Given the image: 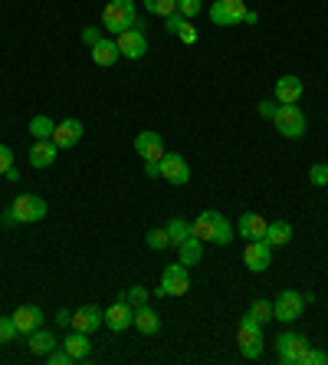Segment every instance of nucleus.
Here are the masks:
<instances>
[{"mask_svg": "<svg viewBox=\"0 0 328 365\" xmlns=\"http://www.w3.org/2000/svg\"><path fill=\"white\" fill-rule=\"evenodd\" d=\"M246 14H250L246 0H213L207 7V17L213 20V26H236L246 20Z\"/></svg>", "mask_w": 328, "mask_h": 365, "instance_id": "423d86ee", "label": "nucleus"}, {"mask_svg": "<svg viewBox=\"0 0 328 365\" xmlns=\"http://www.w3.org/2000/svg\"><path fill=\"white\" fill-rule=\"evenodd\" d=\"M135 152H138V158H144V165H158L164 158V138L158 132H138Z\"/></svg>", "mask_w": 328, "mask_h": 365, "instance_id": "ddd939ff", "label": "nucleus"}, {"mask_svg": "<svg viewBox=\"0 0 328 365\" xmlns=\"http://www.w3.org/2000/svg\"><path fill=\"white\" fill-rule=\"evenodd\" d=\"M79 36H83V43L89 46V50H92L95 43L102 40V26H83V34H79Z\"/></svg>", "mask_w": 328, "mask_h": 365, "instance_id": "e433bc0d", "label": "nucleus"}, {"mask_svg": "<svg viewBox=\"0 0 328 365\" xmlns=\"http://www.w3.org/2000/svg\"><path fill=\"white\" fill-rule=\"evenodd\" d=\"M158 175L164 181H171V185H187L191 181V165L177 152H164V158L158 162Z\"/></svg>", "mask_w": 328, "mask_h": 365, "instance_id": "9b49d317", "label": "nucleus"}, {"mask_svg": "<svg viewBox=\"0 0 328 365\" xmlns=\"http://www.w3.org/2000/svg\"><path fill=\"white\" fill-rule=\"evenodd\" d=\"M53 128H56V122L50 115H33L30 119V135L33 138H53Z\"/></svg>", "mask_w": 328, "mask_h": 365, "instance_id": "cd10ccee", "label": "nucleus"}, {"mask_svg": "<svg viewBox=\"0 0 328 365\" xmlns=\"http://www.w3.org/2000/svg\"><path fill=\"white\" fill-rule=\"evenodd\" d=\"M132 326H135L142 336H158V329H161L158 309H152L148 303H144V306H135V319H132Z\"/></svg>", "mask_w": 328, "mask_h": 365, "instance_id": "aec40b11", "label": "nucleus"}, {"mask_svg": "<svg viewBox=\"0 0 328 365\" xmlns=\"http://www.w3.org/2000/svg\"><path fill=\"white\" fill-rule=\"evenodd\" d=\"M184 20H187L184 14H177V10H174V14H168V17H164V30L177 36V30H181V24H184Z\"/></svg>", "mask_w": 328, "mask_h": 365, "instance_id": "ea45409f", "label": "nucleus"}, {"mask_svg": "<svg viewBox=\"0 0 328 365\" xmlns=\"http://www.w3.org/2000/svg\"><path fill=\"white\" fill-rule=\"evenodd\" d=\"M20 332H17V323H14V316H0V346H7L14 342Z\"/></svg>", "mask_w": 328, "mask_h": 365, "instance_id": "2f4dec72", "label": "nucleus"}, {"mask_svg": "<svg viewBox=\"0 0 328 365\" xmlns=\"http://www.w3.org/2000/svg\"><path fill=\"white\" fill-rule=\"evenodd\" d=\"M83 135H85V125L79 119H63L53 128V142H56L59 148H76V145L83 142Z\"/></svg>", "mask_w": 328, "mask_h": 365, "instance_id": "2eb2a0df", "label": "nucleus"}, {"mask_svg": "<svg viewBox=\"0 0 328 365\" xmlns=\"http://www.w3.org/2000/svg\"><path fill=\"white\" fill-rule=\"evenodd\" d=\"M177 260H181L184 267H197V264L203 260V240H197V237L191 234L184 244L177 247Z\"/></svg>", "mask_w": 328, "mask_h": 365, "instance_id": "393cba45", "label": "nucleus"}, {"mask_svg": "<svg viewBox=\"0 0 328 365\" xmlns=\"http://www.w3.org/2000/svg\"><path fill=\"white\" fill-rule=\"evenodd\" d=\"M115 43H118V53H122L125 60H142L144 53H148V36H144V24L138 20V26L125 30V34H118Z\"/></svg>", "mask_w": 328, "mask_h": 365, "instance_id": "1a4fd4ad", "label": "nucleus"}, {"mask_svg": "<svg viewBox=\"0 0 328 365\" xmlns=\"http://www.w3.org/2000/svg\"><path fill=\"white\" fill-rule=\"evenodd\" d=\"M46 201L40 195H17L10 201V207L0 214V224L4 227H17V224H36L46 217Z\"/></svg>", "mask_w": 328, "mask_h": 365, "instance_id": "f03ea898", "label": "nucleus"}, {"mask_svg": "<svg viewBox=\"0 0 328 365\" xmlns=\"http://www.w3.org/2000/svg\"><path fill=\"white\" fill-rule=\"evenodd\" d=\"M203 10V0H177V14H184L187 20H194Z\"/></svg>", "mask_w": 328, "mask_h": 365, "instance_id": "f704fd0d", "label": "nucleus"}, {"mask_svg": "<svg viewBox=\"0 0 328 365\" xmlns=\"http://www.w3.org/2000/svg\"><path fill=\"white\" fill-rule=\"evenodd\" d=\"M53 319H56V326H73V313H69V309H59Z\"/></svg>", "mask_w": 328, "mask_h": 365, "instance_id": "37998d69", "label": "nucleus"}, {"mask_svg": "<svg viewBox=\"0 0 328 365\" xmlns=\"http://www.w3.org/2000/svg\"><path fill=\"white\" fill-rule=\"evenodd\" d=\"M122 60V53H118V43L112 36H102L99 43L92 46V63L95 66H115Z\"/></svg>", "mask_w": 328, "mask_h": 365, "instance_id": "5701e85b", "label": "nucleus"}, {"mask_svg": "<svg viewBox=\"0 0 328 365\" xmlns=\"http://www.w3.org/2000/svg\"><path fill=\"white\" fill-rule=\"evenodd\" d=\"M273 125H276V132L282 138H295V142H299V138L305 135L309 122H305V115H302L299 106H279L276 115H273Z\"/></svg>", "mask_w": 328, "mask_h": 365, "instance_id": "39448f33", "label": "nucleus"}, {"mask_svg": "<svg viewBox=\"0 0 328 365\" xmlns=\"http://www.w3.org/2000/svg\"><path fill=\"white\" fill-rule=\"evenodd\" d=\"M177 40L184 43V46H194V43H197V26H194L191 20H184V24H181V30H177Z\"/></svg>", "mask_w": 328, "mask_h": 365, "instance_id": "c9c22d12", "label": "nucleus"}, {"mask_svg": "<svg viewBox=\"0 0 328 365\" xmlns=\"http://www.w3.org/2000/svg\"><path fill=\"white\" fill-rule=\"evenodd\" d=\"M191 234L197 240H203V244L227 247L230 240H233V224H230L220 211H201L191 221Z\"/></svg>", "mask_w": 328, "mask_h": 365, "instance_id": "f257e3e1", "label": "nucleus"}, {"mask_svg": "<svg viewBox=\"0 0 328 365\" xmlns=\"http://www.w3.org/2000/svg\"><path fill=\"white\" fill-rule=\"evenodd\" d=\"M250 316H253V319H256V323H263V326H266V323H270V319H273V303H270V299H253V306H250Z\"/></svg>", "mask_w": 328, "mask_h": 365, "instance_id": "c756f323", "label": "nucleus"}, {"mask_svg": "<svg viewBox=\"0 0 328 365\" xmlns=\"http://www.w3.org/2000/svg\"><path fill=\"white\" fill-rule=\"evenodd\" d=\"M266 227H270V221L256 211H243L236 221V234L246 240H266Z\"/></svg>", "mask_w": 328, "mask_h": 365, "instance_id": "f3484780", "label": "nucleus"}, {"mask_svg": "<svg viewBox=\"0 0 328 365\" xmlns=\"http://www.w3.org/2000/svg\"><path fill=\"white\" fill-rule=\"evenodd\" d=\"M144 10L148 14H158V17H168L177 10V0H144Z\"/></svg>", "mask_w": 328, "mask_h": 365, "instance_id": "7c9ffc66", "label": "nucleus"}, {"mask_svg": "<svg viewBox=\"0 0 328 365\" xmlns=\"http://www.w3.org/2000/svg\"><path fill=\"white\" fill-rule=\"evenodd\" d=\"M144 175H148V178H161V175H158V165H144Z\"/></svg>", "mask_w": 328, "mask_h": 365, "instance_id": "c03bdc74", "label": "nucleus"}, {"mask_svg": "<svg viewBox=\"0 0 328 365\" xmlns=\"http://www.w3.org/2000/svg\"><path fill=\"white\" fill-rule=\"evenodd\" d=\"M187 289H191V273L187 267L177 260V264H168L164 273H161V283H158V297H184Z\"/></svg>", "mask_w": 328, "mask_h": 365, "instance_id": "0eeeda50", "label": "nucleus"}, {"mask_svg": "<svg viewBox=\"0 0 328 365\" xmlns=\"http://www.w3.org/2000/svg\"><path fill=\"white\" fill-rule=\"evenodd\" d=\"M14 323H17L20 336H30L33 329H40L43 326V309L40 306H20L17 313H14Z\"/></svg>", "mask_w": 328, "mask_h": 365, "instance_id": "412c9836", "label": "nucleus"}, {"mask_svg": "<svg viewBox=\"0 0 328 365\" xmlns=\"http://www.w3.org/2000/svg\"><path fill=\"white\" fill-rule=\"evenodd\" d=\"M236 339H240V352L243 359H260L263 349H266V336H263V323H256L250 313L240 319V329H236Z\"/></svg>", "mask_w": 328, "mask_h": 365, "instance_id": "20e7f679", "label": "nucleus"}, {"mask_svg": "<svg viewBox=\"0 0 328 365\" xmlns=\"http://www.w3.org/2000/svg\"><path fill=\"white\" fill-rule=\"evenodd\" d=\"M10 165H14V152H10L7 145H0V175H7Z\"/></svg>", "mask_w": 328, "mask_h": 365, "instance_id": "79ce46f5", "label": "nucleus"}, {"mask_svg": "<svg viewBox=\"0 0 328 365\" xmlns=\"http://www.w3.org/2000/svg\"><path fill=\"white\" fill-rule=\"evenodd\" d=\"M7 181H20V171L14 168V165H10V168H7Z\"/></svg>", "mask_w": 328, "mask_h": 365, "instance_id": "a18cd8bd", "label": "nucleus"}, {"mask_svg": "<svg viewBox=\"0 0 328 365\" xmlns=\"http://www.w3.org/2000/svg\"><path fill=\"white\" fill-rule=\"evenodd\" d=\"M164 227H168V240H171V247H181L187 237H191V224H187L184 217H171V221L164 224Z\"/></svg>", "mask_w": 328, "mask_h": 365, "instance_id": "bb28decb", "label": "nucleus"}, {"mask_svg": "<svg viewBox=\"0 0 328 365\" xmlns=\"http://www.w3.org/2000/svg\"><path fill=\"white\" fill-rule=\"evenodd\" d=\"M144 244L152 247V250H168L171 240H168V227H152L144 234Z\"/></svg>", "mask_w": 328, "mask_h": 365, "instance_id": "c85d7f7f", "label": "nucleus"}, {"mask_svg": "<svg viewBox=\"0 0 328 365\" xmlns=\"http://www.w3.org/2000/svg\"><path fill=\"white\" fill-rule=\"evenodd\" d=\"M299 365H328V352L325 349H305L302 359H299Z\"/></svg>", "mask_w": 328, "mask_h": 365, "instance_id": "473e14b6", "label": "nucleus"}, {"mask_svg": "<svg viewBox=\"0 0 328 365\" xmlns=\"http://www.w3.org/2000/svg\"><path fill=\"white\" fill-rule=\"evenodd\" d=\"M125 299H128L132 306H144V303H148V289H144V287H132V289L125 293Z\"/></svg>", "mask_w": 328, "mask_h": 365, "instance_id": "58836bf2", "label": "nucleus"}, {"mask_svg": "<svg viewBox=\"0 0 328 365\" xmlns=\"http://www.w3.org/2000/svg\"><path fill=\"white\" fill-rule=\"evenodd\" d=\"M56 155H59V145L53 138H33L26 162H30V168H50L56 162Z\"/></svg>", "mask_w": 328, "mask_h": 365, "instance_id": "dca6fc26", "label": "nucleus"}, {"mask_svg": "<svg viewBox=\"0 0 328 365\" xmlns=\"http://www.w3.org/2000/svg\"><path fill=\"white\" fill-rule=\"evenodd\" d=\"M132 26H138V7L135 0H112L109 7L102 10V30L112 36L125 34V30H132Z\"/></svg>", "mask_w": 328, "mask_h": 365, "instance_id": "7ed1b4c3", "label": "nucleus"}, {"mask_svg": "<svg viewBox=\"0 0 328 365\" xmlns=\"http://www.w3.org/2000/svg\"><path fill=\"white\" fill-rule=\"evenodd\" d=\"M243 264H246V270H250V273L270 270V264H273V244H270V240H246Z\"/></svg>", "mask_w": 328, "mask_h": 365, "instance_id": "f8f14e48", "label": "nucleus"}, {"mask_svg": "<svg viewBox=\"0 0 328 365\" xmlns=\"http://www.w3.org/2000/svg\"><path fill=\"white\" fill-rule=\"evenodd\" d=\"M26 346H30V352H33V356H43V359H46L53 349L59 346V339L53 336L50 329H43V326H40V329H33L30 336H26Z\"/></svg>", "mask_w": 328, "mask_h": 365, "instance_id": "b1692460", "label": "nucleus"}, {"mask_svg": "<svg viewBox=\"0 0 328 365\" xmlns=\"http://www.w3.org/2000/svg\"><path fill=\"white\" fill-rule=\"evenodd\" d=\"M266 240H270L273 247H286L289 240H292V224L289 221H270V227H266Z\"/></svg>", "mask_w": 328, "mask_h": 365, "instance_id": "a878e982", "label": "nucleus"}, {"mask_svg": "<svg viewBox=\"0 0 328 365\" xmlns=\"http://www.w3.org/2000/svg\"><path fill=\"white\" fill-rule=\"evenodd\" d=\"M305 349H309V339L299 332H279L276 336V356L282 365H299Z\"/></svg>", "mask_w": 328, "mask_h": 365, "instance_id": "9d476101", "label": "nucleus"}, {"mask_svg": "<svg viewBox=\"0 0 328 365\" xmlns=\"http://www.w3.org/2000/svg\"><path fill=\"white\" fill-rule=\"evenodd\" d=\"M276 109H279L276 99H263L260 102V115H263V119H273V115H276Z\"/></svg>", "mask_w": 328, "mask_h": 365, "instance_id": "a19ab883", "label": "nucleus"}, {"mask_svg": "<svg viewBox=\"0 0 328 365\" xmlns=\"http://www.w3.org/2000/svg\"><path fill=\"white\" fill-rule=\"evenodd\" d=\"M302 79L292 76V73H286V76L276 79V102L279 106H299V99H302Z\"/></svg>", "mask_w": 328, "mask_h": 365, "instance_id": "6ab92c4d", "label": "nucleus"}, {"mask_svg": "<svg viewBox=\"0 0 328 365\" xmlns=\"http://www.w3.org/2000/svg\"><path fill=\"white\" fill-rule=\"evenodd\" d=\"M63 349H66L69 356L76 359V362H85L89 359V352H92V342H89V332H79V329H73L63 339Z\"/></svg>", "mask_w": 328, "mask_h": 365, "instance_id": "4be33fe9", "label": "nucleus"}, {"mask_svg": "<svg viewBox=\"0 0 328 365\" xmlns=\"http://www.w3.org/2000/svg\"><path fill=\"white\" fill-rule=\"evenodd\" d=\"M132 319H135V306L128 303L125 297L115 299V303L105 309V326H109L112 332H125L132 329Z\"/></svg>", "mask_w": 328, "mask_h": 365, "instance_id": "4468645a", "label": "nucleus"}, {"mask_svg": "<svg viewBox=\"0 0 328 365\" xmlns=\"http://www.w3.org/2000/svg\"><path fill=\"white\" fill-rule=\"evenodd\" d=\"M305 309V297L299 293V289H282L276 297V303H273V319H279V323H295L299 316H302Z\"/></svg>", "mask_w": 328, "mask_h": 365, "instance_id": "6e6552de", "label": "nucleus"}, {"mask_svg": "<svg viewBox=\"0 0 328 365\" xmlns=\"http://www.w3.org/2000/svg\"><path fill=\"white\" fill-rule=\"evenodd\" d=\"M99 326H105V309H99V306L85 303V306H79L76 313H73V329L89 332V336H92Z\"/></svg>", "mask_w": 328, "mask_h": 365, "instance_id": "a211bd4d", "label": "nucleus"}, {"mask_svg": "<svg viewBox=\"0 0 328 365\" xmlns=\"http://www.w3.org/2000/svg\"><path fill=\"white\" fill-rule=\"evenodd\" d=\"M309 181H312V185H315V187H328V162L325 165H312V168H309Z\"/></svg>", "mask_w": 328, "mask_h": 365, "instance_id": "72a5a7b5", "label": "nucleus"}, {"mask_svg": "<svg viewBox=\"0 0 328 365\" xmlns=\"http://www.w3.org/2000/svg\"><path fill=\"white\" fill-rule=\"evenodd\" d=\"M46 362H50V365H73V362H76V359L69 356L66 349H53L50 356H46Z\"/></svg>", "mask_w": 328, "mask_h": 365, "instance_id": "4c0bfd02", "label": "nucleus"}]
</instances>
